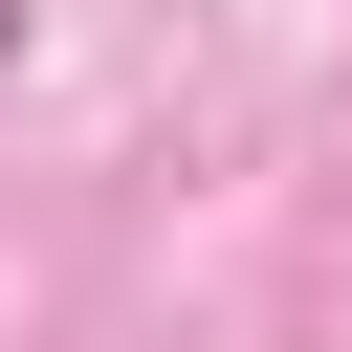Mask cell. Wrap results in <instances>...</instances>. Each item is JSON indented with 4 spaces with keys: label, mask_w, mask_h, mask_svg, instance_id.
Instances as JSON below:
<instances>
[{
    "label": "cell",
    "mask_w": 352,
    "mask_h": 352,
    "mask_svg": "<svg viewBox=\"0 0 352 352\" xmlns=\"http://www.w3.org/2000/svg\"><path fill=\"white\" fill-rule=\"evenodd\" d=\"M0 66H22V0H0Z\"/></svg>",
    "instance_id": "6da1fadb"
}]
</instances>
